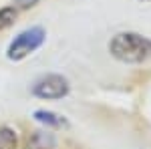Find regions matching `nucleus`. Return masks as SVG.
<instances>
[{"instance_id": "f257e3e1", "label": "nucleus", "mask_w": 151, "mask_h": 149, "mask_svg": "<svg viewBox=\"0 0 151 149\" xmlns=\"http://www.w3.org/2000/svg\"><path fill=\"white\" fill-rule=\"evenodd\" d=\"M109 50L121 63H145L151 58V40L137 32H119L109 42Z\"/></svg>"}, {"instance_id": "f03ea898", "label": "nucleus", "mask_w": 151, "mask_h": 149, "mask_svg": "<svg viewBox=\"0 0 151 149\" xmlns=\"http://www.w3.org/2000/svg\"><path fill=\"white\" fill-rule=\"evenodd\" d=\"M45 38H47V35H45V30H42L40 26L26 28V30H22V32L10 42L8 50H6V57L10 58V60H22V58H26L30 53H35L36 48L45 42Z\"/></svg>"}, {"instance_id": "7ed1b4c3", "label": "nucleus", "mask_w": 151, "mask_h": 149, "mask_svg": "<svg viewBox=\"0 0 151 149\" xmlns=\"http://www.w3.org/2000/svg\"><path fill=\"white\" fill-rule=\"evenodd\" d=\"M70 91L69 81L63 75H45L35 83L32 93L38 99H63Z\"/></svg>"}, {"instance_id": "20e7f679", "label": "nucleus", "mask_w": 151, "mask_h": 149, "mask_svg": "<svg viewBox=\"0 0 151 149\" xmlns=\"http://www.w3.org/2000/svg\"><path fill=\"white\" fill-rule=\"evenodd\" d=\"M55 147V137L47 131H35L32 137L28 139V149H52Z\"/></svg>"}, {"instance_id": "39448f33", "label": "nucleus", "mask_w": 151, "mask_h": 149, "mask_svg": "<svg viewBox=\"0 0 151 149\" xmlns=\"http://www.w3.org/2000/svg\"><path fill=\"white\" fill-rule=\"evenodd\" d=\"M35 119L38 121V123L47 125V127H67V121H65L60 115L52 113V111H45V109L36 111V113H35Z\"/></svg>"}, {"instance_id": "423d86ee", "label": "nucleus", "mask_w": 151, "mask_h": 149, "mask_svg": "<svg viewBox=\"0 0 151 149\" xmlns=\"http://www.w3.org/2000/svg\"><path fill=\"white\" fill-rule=\"evenodd\" d=\"M0 149H18L16 133L6 125H0Z\"/></svg>"}, {"instance_id": "0eeeda50", "label": "nucleus", "mask_w": 151, "mask_h": 149, "mask_svg": "<svg viewBox=\"0 0 151 149\" xmlns=\"http://www.w3.org/2000/svg\"><path fill=\"white\" fill-rule=\"evenodd\" d=\"M14 18H16V8H12V6L2 8V10H0V30L6 28V26H10V24L14 22Z\"/></svg>"}, {"instance_id": "6e6552de", "label": "nucleus", "mask_w": 151, "mask_h": 149, "mask_svg": "<svg viewBox=\"0 0 151 149\" xmlns=\"http://www.w3.org/2000/svg\"><path fill=\"white\" fill-rule=\"evenodd\" d=\"M38 0H14V4L18 6V8H22V10H26V8H32Z\"/></svg>"}]
</instances>
